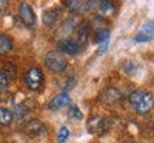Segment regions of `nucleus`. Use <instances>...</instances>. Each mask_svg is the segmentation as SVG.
<instances>
[{
    "label": "nucleus",
    "instance_id": "obj_1",
    "mask_svg": "<svg viewBox=\"0 0 154 143\" xmlns=\"http://www.w3.org/2000/svg\"><path fill=\"white\" fill-rule=\"evenodd\" d=\"M128 102L138 115H146L154 107V96L147 90H134L128 96Z\"/></svg>",
    "mask_w": 154,
    "mask_h": 143
},
{
    "label": "nucleus",
    "instance_id": "obj_2",
    "mask_svg": "<svg viewBox=\"0 0 154 143\" xmlns=\"http://www.w3.org/2000/svg\"><path fill=\"white\" fill-rule=\"evenodd\" d=\"M44 65L51 73H61L67 69V60L59 50H51L44 56Z\"/></svg>",
    "mask_w": 154,
    "mask_h": 143
},
{
    "label": "nucleus",
    "instance_id": "obj_3",
    "mask_svg": "<svg viewBox=\"0 0 154 143\" xmlns=\"http://www.w3.org/2000/svg\"><path fill=\"white\" fill-rule=\"evenodd\" d=\"M24 84L29 90H38L44 83V73L40 67H30L24 73Z\"/></svg>",
    "mask_w": 154,
    "mask_h": 143
},
{
    "label": "nucleus",
    "instance_id": "obj_4",
    "mask_svg": "<svg viewBox=\"0 0 154 143\" xmlns=\"http://www.w3.org/2000/svg\"><path fill=\"white\" fill-rule=\"evenodd\" d=\"M87 130L91 135H97V136H101L110 130L111 127V122L107 119V117H101V116H91L88 117L87 120Z\"/></svg>",
    "mask_w": 154,
    "mask_h": 143
},
{
    "label": "nucleus",
    "instance_id": "obj_5",
    "mask_svg": "<svg viewBox=\"0 0 154 143\" xmlns=\"http://www.w3.org/2000/svg\"><path fill=\"white\" fill-rule=\"evenodd\" d=\"M19 19L22 20V23L26 26V27L32 29L36 26V13H34L33 7L29 5V3H22L19 6Z\"/></svg>",
    "mask_w": 154,
    "mask_h": 143
},
{
    "label": "nucleus",
    "instance_id": "obj_6",
    "mask_svg": "<svg viewBox=\"0 0 154 143\" xmlns=\"http://www.w3.org/2000/svg\"><path fill=\"white\" fill-rule=\"evenodd\" d=\"M47 132V127L43 122L37 120V119H32L29 120L24 126H23V133L27 135L30 138H37V136H42Z\"/></svg>",
    "mask_w": 154,
    "mask_h": 143
},
{
    "label": "nucleus",
    "instance_id": "obj_7",
    "mask_svg": "<svg viewBox=\"0 0 154 143\" xmlns=\"http://www.w3.org/2000/svg\"><path fill=\"white\" fill-rule=\"evenodd\" d=\"M59 49L61 53H66V55H79L83 47L73 39H61L59 42Z\"/></svg>",
    "mask_w": 154,
    "mask_h": 143
},
{
    "label": "nucleus",
    "instance_id": "obj_8",
    "mask_svg": "<svg viewBox=\"0 0 154 143\" xmlns=\"http://www.w3.org/2000/svg\"><path fill=\"white\" fill-rule=\"evenodd\" d=\"M154 39V19L141 26L140 32L136 36V42H150Z\"/></svg>",
    "mask_w": 154,
    "mask_h": 143
},
{
    "label": "nucleus",
    "instance_id": "obj_9",
    "mask_svg": "<svg viewBox=\"0 0 154 143\" xmlns=\"http://www.w3.org/2000/svg\"><path fill=\"white\" fill-rule=\"evenodd\" d=\"M63 5L66 6L72 13H76V14H80V13H84L86 10H88L91 7V2H82V0H66Z\"/></svg>",
    "mask_w": 154,
    "mask_h": 143
},
{
    "label": "nucleus",
    "instance_id": "obj_10",
    "mask_svg": "<svg viewBox=\"0 0 154 143\" xmlns=\"http://www.w3.org/2000/svg\"><path fill=\"white\" fill-rule=\"evenodd\" d=\"M100 99L106 105H114L121 99V93L116 87H106L100 94Z\"/></svg>",
    "mask_w": 154,
    "mask_h": 143
},
{
    "label": "nucleus",
    "instance_id": "obj_11",
    "mask_svg": "<svg viewBox=\"0 0 154 143\" xmlns=\"http://www.w3.org/2000/svg\"><path fill=\"white\" fill-rule=\"evenodd\" d=\"M70 103H72V99H70L69 93L67 92H61V93H59L57 96H54L53 99L50 100L49 107L51 110H57V109L64 107V106H69Z\"/></svg>",
    "mask_w": 154,
    "mask_h": 143
},
{
    "label": "nucleus",
    "instance_id": "obj_12",
    "mask_svg": "<svg viewBox=\"0 0 154 143\" xmlns=\"http://www.w3.org/2000/svg\"><path fill=\"white\" fill-rule=\"evenodd\" d=\"M87 39H88V24L83 22L76 29V42L82 47H84V44L87 43Z\"/></svg>",
    "mask_w": 154,
    "mask_h": 143
},
{
    "label": "nucleus",
    "instance_id": "obj_13",
    "mask_svg": "<svg viewBox=\"0 0 154 143\" xmlns=\"http://www.w3.org/2000/svg\"><path fill=\"white\" fill-rule=\"evenodd\" d=\"M60 16V10L59 9H49L43 13V23L47 27H53L57 22V19Z\"/></svg>",
    "mask_w": 154,
    "mask_h": 143
},
{
    "label": "nucleus",
    "instance_id": "obj_14",
    "mask_svg": "<svg viewBox=\"0 0 154 143\" xmlns=\"http://www.w3.org/2000/svg\"><path fill=\"white\" fill-rule=\"evenodd\" d=\"M13 50V40L7 34L0 33V55H6Z\"/></svg>",
    "mask_w": 154,
    "mask_h": 143
},
{
    "label": "nucleus",
    "instance_id": "obj_15",
    "mask_svg": "<svg viewBox=\"0 0 154 143\" xmlns=\"http://www.w3.org/2000/svg\"><path fill=\"white\" fill-rule=\"evenodd\" d=\"M13 120H14L13 113L7 107L0 106V126H10Z\"/></svg>",
    "mask_w": 154,
    "mask_h": 143
},
{
    "label": "nucleus",
    "instance_id": "obj_16",
    "mask_svg": "<svg viewBox=\"0 0 154 143\" xmlns=\"http://www.w3.org/2000/svg\"><path fill=\"white\" fill-rule=\"evenodd\" d=\"M67 116L70 119H74V120H82L83 119V112L80 110V107L76 105H72L67 110Z\"/></svg>",
    "mask_w": 154,
    "mask_h": 143
},
{
    "label": "nucleus",
    "instance_id": "obj_17",
    "mask_svg": "<svg viewBox=\"0 0 154 143\" xmlns=\"http://www.w3.org/2000/svg\"><path fill=\"white\" fill-rule=\"evenodd\" d=\"M110 37V32L109 29H99V32L96 33V40L97 43H107V40Z\"/></svg>",
    "mask_w": 154,
    "mask_h": 143
},
{
    "label": "nucleus",
    "instance_id": "obj_18",
    "mask_svg": "<svg viewBox=\"0 0 154 143\" xmlns=\"http://www.w3.org/2000/svg\"><path fill=\"white\" fill-rule=\"evenodd\" d=\"M70 136V130H69V127L67 126H61L60 130H59V135H57V140L59 143H64L69 139Z\"/></svg>",
    "mask_w": 154,
    "mask_h": 143
},
{
    "label": "nucleus",
    "instance_id": "obj_19",
    "mask_svg": "<svg viewBox=\"0 0 154 143\" xmlns=\"http://www.w3.org/2000/svg\"><path fill=\"white\" fill-rule=\"evenodd\" d=\"M9 77H7V75H6L3 70H0V89H5L7 87V84H9Z\"/></svg>",
    "mask_w": 154,
    "mask_h": 143
},
{
    "label": "nucleus",
    "instance_id": "obj_20",
    "mask_svg": "<svg viewBox=\"0 0 154 143\" xmlns=\"http://www.w3.org/2000/svg\"><path fill=\"white\" fill-rule=\"evenodd\" d=\"M99 7L103 9V10H106V11H110L111 9H113V3H111V2H100Z\"/></svg>",
    "mask_w": 154,
    "mask_h": 143
},
{
    "label": "nucleus",
    "instance_id": "obj_21",
    "mask_svg": "<svg viewBox=\"0 0 154 143\" xmlns=\"http://www.w3.org/2000/svg\"><path fill=\"white\" fill-rule=\"evenodd\" d=\"M16 113H14V115H13V117H14V116H16V117H19V119H22L23 116H24V109H23V106L22 105H17L16 106Z\"/></svg>",
    "mask_w": 154,
    "mask_h": 143
},
{
    "label": "nucleus",
    "instance_id": "obj_22",
    "mask_svg": "<svg viewBox=\"0 0 154 143\" xmlns=\"http://www.w3.org/2000/svg\"><path fill=\"white\" fill-rule=\"evenodd\" d=\"M7 7H9V2H6V0H0V16L7 10Z\"/></svg>",
    "mask_w": 154,
    "mask_h": 143
}]
</instances>
